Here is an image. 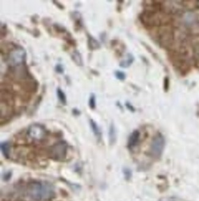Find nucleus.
Here are the masks:
<instances>
[{"mask_svg":"<svg viewBox=\"0 0 199 201\" xmlns=\"http://www.w3.org/2000/svg\"><path fill=\"white\" fill-rule=\"evenodd\" d=\"M26 193L34 201H52L56 197L54 187L47 182L33 180L27 186Z\"/></svg>","mask_w":199,"mask_h":201,"instance_id":"nucleus-1","label":"nucleus"},{"mask_svg":"<svg viewBox=\"0 0 199 201\" xmlns=\"http://www.w3.org/2000/svg\"><path fill=\"white\" fill-rule=\"evenodd\" d=\"M67 143L65 141H60L48 148L47 156L53 161H63L67 155Z\"/></svg>","mask_w":199,"mask_h":201,"instance_id":"nucleus-2","label":"nucleus"},{"mask_svg":"<svg viewBox=\"0 0 199 201\" xmlns=\"http://www.w3.org/2000/svg\"><path fill=\"white\" fill-rule=\"evenodd\" d=\"M166 146V139L162 134L158 133L152 139L150 148V154L151 156L154 158H159L162 155Z\"/></svg>","mask_w":199,"mask_h":201,"instance_id":"nucleus-3","label":"nucleus"},{"mask_svg":"<svg viewBox=\"0 0 199 201\" xmlns=\"http://www.w3.org/2000/svg\"><path fill=\"white\" fill-rule=\"evenodd\" d=\"M27 53L22 47H17L12 50L8 55L7 63L13 67L23 64L26 60Z\"/></svg>","mask_w":199,"mask_h":201,"instance_id":"nucleus-4","label":"nucleus"},{"mask_svg":"<svg viewBox=\"0 0 199 201\" xmlns=\"http://www.w3.org/2000/svg\"><path fill=\"white\" fill-rule=\"evenodd\" d=\"M141 22L146 26H154L161 25L164 18L161 17L157 12L148 10L140 16Z\"/></svg>","mask_w":199,"mask_h":201,"instance_id":"nucleus-5","label":"nucleus"},{"mask_svg":"<svg viewBox=\"0 0 199 201\" xmlns=\"http://www.w3.org/2000/svg\"><path fill=\"white\" fill-rule=\"evenodd\" d=\"M28 136L35 141L41 142L46 139L47 132L46 128L41 124H33L31 125L27 130Z\"/></svg>","mask_w":199,"mask_h":201,"instance_id":"nucleus-6","label":"nucleus"},{"mask_svg":"<svg viewBox=\"0 0 199 201\" xmlns=\"http://www.w3.org/2000/svg\"><path fill=\"white\" fill-rule=\"evenodd\" d=\"M174 41V34L168 26H162L158 33V41L162 47L168 48L171 46Z\"/></svg>","mask_w":199,"mask_h":201,"instance_id":"nucleus-7","label":"nucleus"},{"mask_svg":"<svg viewBox=\"0 0 199 201\" xmlns=\"http://www.w3.org/2000/svg\"><path fill=\"white\" fill-rule=\"evenodd\" d=\"M140 137V133L138 130H136L133 131L132 133L130 135L127 141L128 149H129L130 150H132L134 148H135L139 142Z\"/></svg>","mask_w":199,"mask_h":201,"instance_id":"nucleus-8","label":"nucleus"},{"mask_svg":"<svg viewBox=\"0 0 199 201\" xmlns=\"http://www.w3.org/2000/svg\"><path fill=\"white\" fill-rule=\"evenodd\" d=\"M108 139L110 145L113 146L117 141V130L115 124L112 122L108 130Z\"/></svg>","mask_w":199,"mask_h":201,"instance_id":"nucleus-9","label":"nucleus"},{"mask_svg":"<svg viewBox=\"0 0 199 201\" xmlns=\"http://www.w3.org/2000/svg\"><path fill=\"white\" fill-rule=\"evenodd\" d=\"M90 125L92 130V132L98 141H100L102 138V132L97 124L93 120L90 119Z\"/></svg>","mask_w":199,"mask_h":201,"instance_id":"nucleus-10","label":"nucleus"},{"mask_svg":"<svg viewBox=\"0 0 199 201\" xmlns=\"http://www.w3.org/2000/svg\"><path fill=\"white\" fill-rule=\"evenodd\" d=\"M88 37V46L90 50H95L99 49L101 45L99 42L90 34H87Z\"/></svg>","mask_w":199,"mask_h":201,"instance_id":"nucleus-11","label":"nucleus"},{"mask_svg":"<svg viewBox=\"0 0 199 201\" xmlns=\"http://www.w3.org/2000/svg\"><path fill=\"white\" fill-rule=\"evenodd\" d=\"M71 56L72 60L78 66L83 65V62L82 56L78 51L74 50V51H72Z\"/></svg>","mask_w":199,"mask_h":201,"instance_id":"nucleus-12","label":"nucleus"},{"mask_svg":"<svg viewBox=\"0 0 199 201\" xmlns=\"http://www.w3.org/2000/svg\"><path fill=\"white\" fill-rule=\"evenodd\" d=\"M134 61V57L132 54H127L126 58L120 63V66L122 68H127L131 65Z\"/></svg>","mask_w":199,"mask_h":201,"instance_id":"nucleus-13","label":"nucleus"},{"mask_svg":"<svg viewBox=\"0 0 199 201\" xmlns=\"http://www.w3.org/2000/svg\"><path fill=\"white\" fill-rule=\"evenodd\" d=\"M1 151L2 153L3 156L8 159L9 158V154H10V144L9 142H2L1 143L0 145Z\"/></svg>","mask_w":199,"mask_h":201,"instance_id":"nucleus-14","label":"nucleus"},{"mask_svg":"<svg viewBox=\"0 0 199 201\" xmlns=\"http://www.w3.org/2000/svg\"><path fill=\"white\" fill-rule=\"evenodd\" d=\"M57 96H58V98L60 102L62 105H66V103H67V98H66V96L64 93L63 92V91L61 90L60 88H58L57 89Z\"/></svg>","mask_w":199,"mask_h":201,"instance_id":"nucleus-15","label":"nucleus"},{"mask_svg":"<svg viewBox=\"0 0 199 201\" xmlns=\"http://www.w3.org/2000/svg\"><path fill=\"white\" fill-rule=\"evenodd\" d=\"M88 104L89 107L92 109H94L96 107V95L94 93H92L90 96L89 98V101H88Z\"/></svg>","mask_w":199,"mask_h":201,"instance_id":"nucleus-16","label":"nucleus"},{"mask_svg":"<svg viewBox=\"0 0 199 201\" xmlns=\"http://www.w3.org/2000/svg\"><path fill=\"white\" fill-rule=\"evenodd\" d=\"M115 75L118 79H119L120 81H124L126 78V75L125 73L122 71H120V70H117L115 72Z\"/></svg>","mask_w":199,"mask_h":201,"instance_id":"nucleus-17","label":"nucleus"},{"mask_svg":"<svg viewBox=\"0 0 199 201\" xmlns=\"http://www.w3.org/2000/svg\"><path fill=\"white\" fill-rule=\"evenodd\" d=\"M123 174L126 180H129L132 177V171L128 168H124L122 170Z\"/></svg>","mask_w":199,"mask_h":201,"instance_id":"nucleus-18","label":"nucleus"},{"mask_svg":"<svg viewBox=\"0 0 199 201\" xmlns=\"http://www.w3.org/2000/svg\"><path fill=\"white\" fill-rule=\"evenodd\" d=\"M53 28L54 29L57 31V32H65L66 31V30L64 27H63L62 26H61L60 25H58V24H54L53 25Z\"/></svg>","mask_w":199,"mask_h":201,"instance_id":"nucleus-19","label":"nucleus"},{"mask_svg":"<svg viewBox=\"0 0 199 201\" xmlns=\"http://www.w3.org/2000/svg\"><path fill=\"white\" fill-rule=\"evenodd\" d=\"M55 71L58 74H62L64 72V68H63L62 65L61 64H58L55 66Z\"/></svg>","mask_w":199,"mask_h":201,"instance_id":"nucleus-20","label":"nucleus"},{"mask_svg":"<svg viewBox=\"0 0 199 201\" xmlns=\"http://www.w3.org/2000/svg\"><path fill=\"white\" fill-rule=\"evenodd\" d=\"M169 86H170L169 79H168V77H166L164 79V91L166 92L168 91V89H169Z\"/></svg>","mask_w":199,"mask_h":201,"instance_id":"nucleus-21","label":"nucleus"},{"mask_svg":"<svg viewBox=\"0 0 199 201\" xmlns=\"http://www.w3.org/2000/svg\"><path fill=\"white\" fill-rule=\"evenodd\" d=\"M194 51V56L197 59V60L199 61V44L195 45Z\"/></svg>","mask_w":199,"mask_h":201,"instance_id":"nucleus-22","label":"nucleus"},{"mask_svg":"<svg viewBox=\"0 0 199 201\" xmlns=\"http://www.w3.org/2000/svg\"><path fill=\"white\" fill-rule=\"evenodd\" d=\"M126 106L127 108L128 109L129 111H131V112H134L136 111V109L134 108V107L129 102L126 103Z\"/></svg>","mask_w":199,"mask_h":201,"instance_id":"nucleus-23","label":"nucleus"},{"mask_svg":"<svg viewBox=\"0 0 199 201\" xmlns=\"http://www.w3.org/2000/svg\"><path fill=\"white\" fill-rule=\"evenodd\" d=\"M11 175H12V173H11V172H7V173H6V174H5V175H4V179L5 180H9V179H10V178H11Z\"/></svg>","mask_w":199,"mask_h":201,"instance_id":"nucleus-24","label":"nucleus"},{"mask_svg":"<svg viewBox=\"0 0 199 201\" xmlns=\"http://www.w3.org/2000/svg\"><path fill=\"white\" fill-rule=\"evenodd\" d=\"M53 3L56 4L57 5V6H58L60 9H64V7L62 6V5L61 4H60V3H59L58 1L57 2V1H53Z\"/></svg>","mask_w":199,"mask_h":201,"instance_id":"nucleus-25","label":"nucleus"},{"mask_svg":"<svg viewBox=\"0 0 199 201\" xmlns=\"http://www.w3.org/2000/svg\"><path fill=\"white\" fill-rule=\"evenodd\" d=\"M72 112H73L74 114H75V115H78L80 113V112L77 109H74L73 111H72Z\"/></svg>","mask_w":199,"mask_h":201,"instance_id":"nucleus-26","label":"nucleus"},{"mask_svg":"<svg viewBox=\"0 0 199 201\" xmlns=\"http://www.w3.org/2000/svg\"><path fill=\"white\" fill-rule=\"evenodd\" d=\"M160 201H174L172 198H162Z\"/></svg>","mask_w":199,"mask_h":201,"instance_id":"nucleus-27","label":"nucleus"},{"mask_svg":"<svg viewBox=\"0 0 199 201\" xmlns=\"http://www.w3.org/2000/svg\"></svg>","mask_w":199,"mask_h":201,"instance_id":"nucleus-28","label":"nucleus"}]
</instances>
